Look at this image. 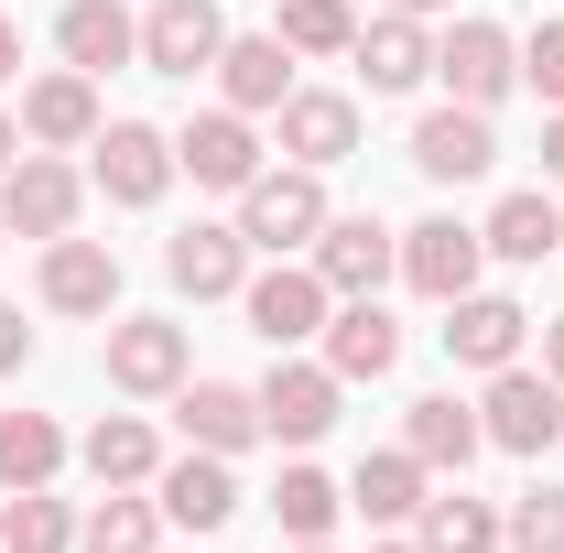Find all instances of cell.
Segmentation results:
<instances>
[{
  "label": "cell",
  "instance_id": "cb8c5ba5",
  "mask_svg": "<svg viewBox=\"0 0 564 553\" xmlns=\"http://www.w3.org/2000/svg\"><path fill=\"white\" fill-rule=\"evenodd\" d=\"M22 131L44 141V152H66V141H98V87H87V76H44V87H33V98H22Z\"/></svg>",
  "mask_w": 564,
  "mask_h": 553
},
{
  "label": "cell",
  "instance_id": "f546056e",
  "mask_svg": "<svg viewBox=\"0 0 564 553\" xmlns=\"http://www.w3.org/2000/svg\"><path fill=\"white\" fill-rule=\"evenodd\" d=\"M423 553H499V510L489 499H423Z\"/></svg>",
  "mask_w": 564,
  "mask_h": 553
},
{
  "label": "cell",
  "instance_id": "d4e9b609",
  "mask_svg": "<svg viewBox=\"0 0 564 553\" xmlns=\"http://www.w3.org/2000/svg\"><path fill=\"white\" fill-rule=\"evenodd\" d=\"M391 358H402V326H391L380 304H348V315L326 326V369H337V380H380Z\"/></svg>",
  "mask_w": 564,
  "mask_h": 553
},
{
  "label": "cell",
  "instance_id": "7bdbcfd3",
  "mask_svg": "<svg viewBox=\"0 0 564 553\" xmlns=\"http://www.w3.org/2000/svg\"><path fill=\"white\" fill-rule=\"evenodd\" d=\"M380 553H413V543H380Z\"/></svg>",
  "mask_w": 564,
  "mask_h": 553
},
{
  "label": "cell",
  "instance_id": "8fae6325",
  "mask_svg": "<svg viewBox=\"0 0 564 553\" xmlns=\"http://www.w3.org/2000/svg\"><path fill=\"white\" fill-rule=\"evenodd\" d=\"M109 391H185V326H163V315H131V326H109Z\"/></svg>",
  "mask_w": 564,
  "mask_h": 553
},
{
  "label": "cell",
  "instance_id": "83f0119b",
  "mask_svg": "<svg viewBox=\"0 0 564 553\" xmlns=\"http://www.w3.org/2000/svg\"><path fill=\"white\" fill-rule=\"evenodd\" d=\"M499 261H543V250H564V217H554V196H499V217L478 228Z\"/></svg>",
  "mask_w": 564,
  "mask_h": 553
},
{
  "label": "cell",
  "instance_id": "484cf974",
  "mask_svg": "<svg viewBox=\"0 0 564 553\" xmlns=\"http://www.w3.org/2000/svg\"><path fill=\"white\" fill-rule=\"evenodd\" d=\"M348 510H369V521H413V510H423V456H413V445L369 456L358 488H348Z\"/></svg>",
  "mask_w": 564,
  "mask_h": 553
},
{
  "label": "cell",
  "instance_id": "74e56055",
  "mask_svg": "<svg viewBox=\"0 0 564 553\" xmlns=\"http://www.w3.org/2000/svg\"><path fill=\"white\" fill-rule=\"evenodd\" d=\"M543 174L564 185V109H554V131H543Z\"/></svg>",
  "mask_w": 564,
  "mask_h": 553
},
{
  "label": "cell",
  "instance_id": "1f68e13d",
  "mask_svg": "<svg viewBox=\"0 0 564 553\" xmlns=\"http://www.w3.org/2000/svg\"><path fill=\"white\" fill-rule=\"evenodd\" d=\"M358 11L348 0H282V55H348Z\"/></svg>",
  "mask_w": 564,
  "mask_h": 553
},
{
  "label": "cell",
  "instance_id": "4dcf8cb0",
  "mask_svg": "<svg viewBox=\"0 0 564 553\" xmlns=\"http://www.w3.org/2000/svg\"><path fill=\"white\" fill-rule=\"evenodd\" d=\"M272 510H282V532H293V543H326V532H337V510H348V499H337V478H315V467H282V488H272Z\"/></svg>",
  "mask_w": 564,
  "mask_h": 553
},
{
  "label": "cell",
  "instance_id": "f35d334b",
  "mask_svg": "<svg viewBox=\"0 0 564 553\" xmlns=\"http://www.w3.org/2000/svg\"><path fill=\"white\" fill-rule=\"evenodd\" d=\"M543 369H554V380H564V315H554V326H543Z\"/></svg>",
  "mask_w": 564,
  "mask_h": 553
},
{
  "label": "cell",
  "instance_id": "9a60e30c",
  "mask_svg": "<svg viewBox=\"0 0 564 553\" xmlns=\"http://www.w3.org/2000/svg\"><path fill=\"white\" fill-rule=\"evenodd\" d=\"M521 337H532V315H521V304H499V293H456V304H445V347H456L467 369H510Z\"/></svg>",
  "mask_w": 564,
  "mask_h": 553
},
{
  "label": "cell",
  "instance_id": "2e32d148",
  "mask_svg": "<svg viewBox=\"0 0 564 553\" xmlns=\"http://www.w3.org/2000/svg\"><path fill=\"white\" fill-rule=\"evenodd\" d=\"M348 55H358V76H369L380 98H402V87H423V76H434V44H423L413 11H391V22H358Z\"/></svg>",
  "mask_w": 564,
  "mask_h": 553
},
{
  "label": "cell",
  "instance_id": "6da1fadb",
  "mask_svg": "<svg viewBox=\"0 0 564 553\" xmlns=\"http://www.w3.org/2000/svg\"><path fill=\"white\" fill-rule=\"evenodd\" d=\"M489 445H510V456H554V434H564V380L554 369H489Z\"/></svg>",
  "mask_w": 564,
  "mask_h": 553
},
{
  "label": "cell",
  "instance_id": "9c48e42d",
  "mask_svg": "<svg viewBox=\"0 0 564 553\" xmlns=\"http://www.w3.org/2000/svg\"><path fill=\"white\" fill-rule=\"evenodd\" d=\"M174 174H196V185H217V196H239V185L261 174V141H250V120H239V109L185 120V141H174Z\"/></svg>",
  "mask_w": 564,
  "mask_h": 553
},
{
  "label": "cell",
  "instance_id": "60d3db41",
  "mask_svg": "<svg viewBox=\"0 0 564 553\" xmlns=\"http://www.w3.org/2000/svg\"><path fill=\"white\" fill-rule=\"evenodd\" d=\"M11 163H22V131H11V120H0V174H11Z\"/></svg>",
  "mask_w": 564,
  "mask_h": 553
},
{
  "label": "cell",
  "instance_id": "ee69618b",
  "mask_svg": "<svg viewBox=\"0 0 564 553\" xmlns=\"http://www.w3.org/2000/svg\"><path fill=\"white\" fill-rule=\"evenodd\" d=\"M293 553H326V543H293Z\"/></svg>",
  "mask_w": 564,
  "mask_h": 553
},
{
  "label": "cell",
  "instance_id": "ab89813d",
  "mask_svg": "<svg viewBox=\"0 0 564 553\" xmlns=\"http://www.w3.org/2000/svg\"><path fill=\"white\" fill-rule=\"evenodd\" d=\"M11 66H22V33H11V22H0V76H11Z\"/></svg>",
  "mask_w": 564,
  "mask_h": 553
},
{
  "label": "cell",
  "instance_id": "b9f144b4",
  "mask_svg": "<svg viewBox=\"0 0 564 553\" xmlns=\"http://www.w3.org/2000/svg\"><path fill=\"white\" fill-rule=\"evenodd\" d=\"M391 11H413V22H423V11H456V0H391Z\"/></svg>",
  "mask_w": 564,
  "mask_h": 553
},
{
  "label": "cell",
  "instance_id": "d6986e66",
  "mask_svg": "<svg viewBox=\"0 0 564 553\" xmlns=\"http://www.w3.org/2000/svg\"><path fill=\"white\" fill-rule=\"evenodd\" d=\"M174 423H185L207 456H239V445L261 434V391H239V380H196V391L174 402Z\"/></svg>",
  "mask_w": 564,
  "mask_h": 553
},
{
  "label": "cell",
  "instance_id": "d590c367",
  "mask_svg": "<svg viewBox=\"0 0 564 553\" xmlns=\"http://www.w3.org/2000/svg\"><path fill=\"white\" fill-rule=\"evenodd\" d=\"M521 76H532V87H543V98L564 109V22H543V33H532V55H521Z\"/></svg>",
  "mask_w": 564,
  "mask_h": 553
},
{
  "label": "cell",
  "instance_id": "ac0fdd59",
  "mask_svg": "<svg viewBox=\"0 0 564 553\" xmlns=\"http://www.w3.org/2000/svg\"><path fill=\"white\" fill-rule=\"evenodd\" d=\"M163 272L185 282L196 304H217V293H239V282H250V239H239V228H185V239L163 250Z\"/></svg>",
  "mask_w": 564,
  "mask_h": 553
},
{
  "label": "cell",
  "instance_id": "7402d4cb",
  "mask_svg": "<svg viewBox=\"0 0 564 553\" xmlns=\"http://www.w3.org/2000/svg\"><path fill=\"white\" fill-rule=\"evenodd\" d=\"M239 510V478H228V456H185V467H163V521H185V532H217Z\"/></svg>",
  "mask_w": 564,
  "mask_h": 553
},
{
  "label": "cell",
  "instance_id": "52a82bcc",
  "mask_svg": "<svg viewBox=\"0 0 564 553\" xmlns=\"http://www.w3.org/2000/svg\"><path fill=\"white\" fill-rule=\"evenodd\" d=\"M174 185V141L152 131V120H109L98 131V196L109 207H152Z\"/></svg>",
  "mask_w": 564,
  "mask_h": 553
},
{
  "label": "cell",
  "instance_id": "44dd1931",
  "mask_svg": "<svg viewBox=\"0 0 564 553\" xmlns=\"http://www.w3.org/2000/svg\"><path fill=\"white\" fill-rule=\"evenodd\" d=\"M217 87H228V109H239V120H250V109H282V98H293V55H282V33L228 44V55H217Z\"/></svg>",
  "mask_w": 564,
  "mask_h": 553
},
{
  "label": "cell",
  "instance_id": "30bf717a",
  "mask_svg": "<svg viewBox=\"0 0 564 553\" xmlns=\"http://www.w3.org/2000/svg\"><path fill=\"white\" fill-rule=\"evenodd\" d=\"M337 369H304V358H282L272 380H261V434H282V445H315L326 423H337Z\"/></svg>",
  "mask_w": 564,
  "mask_h": 553
},
{
  "label": "cell",
  "instance_id": "7a4b0ae2",
  "mask_svg": "<svg viewBox=\"0 0 564 553\" xmlns=\"http://www.w3.org/2000/svg\"><path fill=\"white\" fill-rule=\"evenodd\" d=\"M326 228V185H315V163H293V174H250L239 185V239L250 250H304Z\"/></svg>",
  "mask_w": 564,
  "mask_h": 553
},
{
  "label": "cell",
  "instance_id": "5bb4252c",
  "mask_svg": "<svg viewBox=\"0 0 564 553\" xmlns=\"http://www.w3.org/2000/svg\"><path fill=\"white\" fill-rule=\"evenodd\" d=\"M239 293H250V326H261L272 347L326 337V304H337L326 282H315V272H293V261H282V272H261V282H239Z\"/></svg>",
  "mask_w": 564,
  "mask_h": 553
},
{
  "label": "cell",
  "instance_id": "277c9868",
  "mask_svg": "<svg viewBox=\"0 0 564 553\" xmlns=\"http://www.w3.org/2000/svg\"><path fill=\"white\" fill-rule=\"evenodd\" d=\"M217 55H228L217 0H152V11H141V66L152 76H207Z\"/></svg>",
  "mask_w": 564,
  "mask_h": 553
},
{
  "label": "cell",
  "instance_id": "7c38bea8",
  "mask_svg": "<svg viewBox=\"0 0 564 553\" xmlns=\"http://www.w3.org/2000/svg\"><path fill=\"white\" fill-rule=\"evenodd\" d=\"M282 152L315 163V174L348 163V152H358V98H337V87H293V98H282Z\"/></svg>",
  "mask_w": 564,
  "mask_h": 553
},
{
  "label": "cell",
  "instance_id": "603a6c76",
  "mask_svg": "<svg viewBox=\"0 0 564 553\" xmlns=\"http://www.w3.org/2000/svg\"><path fill=\"white\" fill-rule=\"evenodd\" d=\"M402 445H413L423 467H467V456L489 445V423L467 413L456 391H423V402H413V423H402Z\"/></svg>",
  "mask_w": 564,
  "mask_h": 553
},
{
  "label": "cell",
  "instance_id": "d6a6232c",
  "mask_svg": "<svg viewBox=\"0 0 564 553\" xmlns=\"http://www.w3.org/2000/svg\"><path fill=\"white\" fill-rule=\"evenodd\" d=\"M66 543H76L66 499H44V488H22V499L0 510V553H66Z\"/></svg>",
  "mask_w": 564,
  "mask_h": 553
},
{
  "label": "cell",
  "instance_id": "3957f363",
  "mask_svg": "<svg viewBox=\"0 0 564 553\" xmlns=\"http://www.w3.org/2000/svg\"><path fill=\"white\" fill-rule=\"evenodd\" d=\"M391 272H402V239H391L380 217H326V228H315V282H326L337 304H369Z\"/></svg>",
  "mask_w": 564,
  "mask_h": 553
},
{
  "label": "cell",
  "instance_id": "8d00e7d4",
  "mask_svg": "<svg viewBox=\"0 0 564 553\" xmlns=\"http://www.w3.org/2000/svg\"><path fill=\"white\" fill-rule=\"evenodd\" d=\"M22 358H33V326H22V315L0 304V369H22Z\"/></svg>",
  "mask_w": 564,
  "mask_h": 553
},
{
  "label": "cell",
  "instance_id": "8992f818",
  "mask_svg": "<svg viewBox=\"0 0 564 553\" xmlns=\"http://www.w3.org/2000/svg\"><path fill=\"white\" fill-rule=\"evenodd\" d=\"M478 261H489V239H478V228H456V217L402 228V282H413V293H434V304L478 293Z\"/></svg>",
  "mask_w": 564,
  "mask_h": 553
},
{
  "label": "cell",
  "instance_id": "4fadbf2b",
  "mask_svg": "<svg viewBox=\"0 0 564 553\" xmlns=\"http://www.w3.org/2000/svg\"><path fill=\"white\" fill-rule=\"evenodd\" d=\"M413 163L434 174V185H478V174L499 163V141H489V109H456V98H445V109H434V120L413 131Z\"/></svg>",
  "mask_w": 564,
  "mask_h": 553
},
{
  "label": "cell",
  "instance_id": "ba28073f",
  "mask_svg": "<svg viewBox=\"0 0 564 553\" xmlns=\"http://www.w3.org/2000/svg\"><path fill=\"white\" fill-rule=\"evenodd\" d=\"M0 228H22V239H66L76 228V174L55 152H22V163L0 174Z\"/></svg>",
  "mask_w": 564,
  "mask_h": 553
},
{
  "label": "cell",
  "instance_id": "4316f807",
  "mask_svg": "<svg viewBox=\"0 0 564 553\" xmlns=\"http://www.w3.org/2000/svg\"><path fill=\"white\" fill-rule=\"evenodd\" d=\"M66 467V434L44 413H0V488H44Z\"/></svg>",
  "mask_w": 564,
  "mask_h": 553
},
{
  "label": "cell",
  "instance_id": "f1b7e54d",
  "mask_svg": "<svg viewBox=\"0 0 564 553\" xmlns=\"http://www.w3.org/2000/svg\"><path fill=\"white\" fill-rule=\"evenodd\" d=\"M152 467H163V456H152V423L109 413L98 434H87V478H98V488H141Z\"/></svg>",
  "mask_w": 564,
  "mask_h": 553
},
{
  "label": "cell",
  "instance_id": "ffe728a7",
  "mask_svg": "<svg viewBox=\"0 0 564 553\" xmlns=\"http://www.w3.org/2000/svg\"><path fill=\"white\" fill-rule=\"evenodd\" d=\"M55 44H66V66H76V76H98V66H120V55H141V22L120 11V0H66Z\"/></svg>",
  "mask_w": 564,
  "mask_h": 553
},
{
  "label": "cell",
  "instance_id": "836d02e7",
  "mask_svg": "<svg viewBox=\"0 0 564 553\" xmlns=\"http://www.w3.org/2000/svg\"><path fill=\"white\" fill-rule=\"evenodd\" d=\"M76 553H152V499H98Z\"/></svg>",
  "mask_w": 564,
  "mask_h": 553
},
{
  "label": "cell",
  "instance_id": "e575fe53",
  "mask_svg": "<svg viewBox=\"0 0 564 553\" xmlns=\"http://www.w3.org/2000/svg\"><path fill=\"white\" fill-rule=\"evenodd\" d=\"M499 543L510 553H564V488H532V499L499 521Z\"/></svg>",
  "mask_w": 564,
  "mask_h": 553
},
{
  "label": "cell",
  "instance_id": "5b68a950",
  "mask_svg": "<svg viewBox=\"0 0 564 553\" xmlns=\"http://www.w3.org/2000/svg\"><path fill=\"white\" fill-rule=\"evenodd\" d=\"M434 76H445V98H456V109H499V98H510V76H521V55H510V33H499V22H456V33L434 44Z\"/></svg>",
  "mask_w": 564,
  "mask_h": 553
},
{
  "label": "cell",
  "instance_id": "e0dca14e",
  "mask_svg": "<svg viewBox=\"0 0 564 553\" xmlns=\"http://www.w3.org/2000/svg\"><path fill=\"white\" fill-rule=\"evenodd\" d=\"M44 304H55V315H109V304H120V261H109L98 239H55V250H44Z\"/></svg>",
  "mask_w": 564,
  "mask_h": 553
}]
</instances>
